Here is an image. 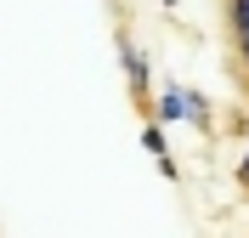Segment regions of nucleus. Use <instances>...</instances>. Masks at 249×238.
Returning a JSON list of instances; mask_svg holds the SVG:
<instances>
[{
  "label": "nucleus",
  "mask_w": 249,
  "mask_h": 238,
  "mask_svg": "<svg viewBox=\"0 0 249 238\" xmlns=\"http://www.w3.org/2000/svg\"><path fill=\"white\" fill-rule=\"evenodd\" d=\"M227 23L232 34H249V0H227Z\"/></svg>",
  "instance_id": "nucleus-4"
},
{
  "label": "nucleus",
  "mask_w": 249,
  "mask_h": 238,
  "mask_svg": "<svg viewBox=\"0 0 249 238\" xmlns=\"http://www.w3.org/2000/svg\"><path fill=\"white\" fill-rule=\"evenodd\" d=\"M153 125H193V130H215V113H210V102H204L193 85H181V79H170L164 91L153 96Z\"/></svg>",
  "instance_id": "nucleus-1"
},
{
  "label": "nucleus",
  "mask_w": 249,
  "mask_h": 238,
  "mask_svg": "<svg viewBox=\"0 0 249 238\" xmlns=\"http://www.w3.org/2000/svg\"><path fill=\"white\" fill-rule=\"evenodd\" d=\"M142 147H147V153L159 159V176H164V182H176V159H170V147H164V125H153V119H147V125H142Z\"/></svg>",
  "instance_id": "nucleus-3"
},
{
  "label": "nucleus",
  "mask_w": 249,
  "mask_h": 238,
  "mask_svg": "<svg viewBox=\"0 0 249 238\" xmlns=\"http://www.w3.org/2000/svg\"><path fill=\"white\" fill-rule=\"evenodd\" d=\"M232 182H238V193H249V153L232 165Z\"/></svg>",
  "instance_id": "nucleus-5"
},
{
  "label": "nucleus",
  "mask_w": 249,
  "mask_h": 238,
  "mask_svg": "<svg viewBox=\"0 0 249 238\" xmlns=\"http://www.w3.org/2000/svg\"><path fill=\"white\" fill-rule=\"evenodd\" d=\"M119 63H124V85H130V96L147 102V91H153V68H147V57L136 51L130 34H119Z\"/></svg>",
  "instance_id": "nucleus-2"
},
{
  "label": "nucleus",
  "mask_w": 249,
  "mask_h": 238,
  "mask_svg": "<svg viewBox=\"0 0 249 238\" xmlns=\"http://www.w3.org/2000/svg\"><path fill=\"white\" fill-rule=\"evenodd\" d=\"M232 46H238V57H244V68H249V34H232Z\"/></svg>",
  "instance_id": "nucleus-6"
}]
</instances>
